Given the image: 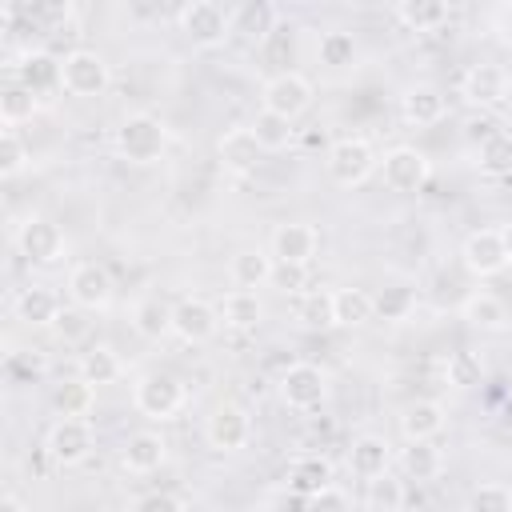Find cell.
Segmentation results:
<instances>
[{"label":"cell","instance_id":"1","mask_svg":"<svg viewBox=\"0 0 512 512\" xmlns=\"http://www.w3.org/2000/svg\"><path fill=\"white\" fill-rule=\"evenodd\" d=\"M168 148V128L160 116L152 112H128L120 124H116V152L128 160V164H156Z\"/></svg>","mask_w":512,"mask_h":512},{"label":"cell","instance_id":"2","mask_svg":"<svg viewBox=\"0 0 512 512\" xmlns=\"http://www.w3.org/2000/svg\"><path fill=\"white\" fill-rule=\"evenodd\" d=\"M312 80L304 76V72H292V68H284V72H276V76H268L264 80V92H260V104H264V112H272V116H280V120H288V124H296L308 108H312Z\"/></svg>","mask_w":512,"mask_h":512},{"label":"cell","instance_id":"3","mask_svg":"<svg viewBox=\"0 0 512 512\" xmlns=\"http://www.w3.org/2000/svg\"><path fill=\"white\" fill-rule=\"evenodd\" d=\"M324 168H328V180L340 184V188H356L364 184L372 172H376V152L364 136H340L328 156H324Z\"/></svg>","mask_w":512,"mask_h":512},{"label":"cell","instance_id":"4","mask_svg":"<svg viewBox=\"0 0 512 512\" xmlns=\"http://www.w3.org/2000/svg\"><path fill=\"white\" fill-rule=\"evenodd\" d=\"M132 404H136V412L148 416V420H172V416L188 404V388H184V380L172 376V372H148V376L136 384Z\"/></svg>","mask_w":512,"mask_h":512},{"label":"cell","instance_id":"5","mask_svg":"<svg viewBox=\"0 0 512 512\" xmlns=\"http://www.w3.org/2000/svg\"><path fill=\"white\" fill-rule=\"evenodd\" d=\"M108 84H112V68H108V60L96 48H72V52H64V92L68 96L92 100V96H104Z\"/></svg>","mask_w":512,"mask_h":512},{"label":"cell","instance_id":"6","mask_svg":"<svg viewBox=\"0 0 512 512\" xmlns=\"http://www.w3.org/2000/svg\"><path fill=\"white\" fill-rule=\"evenodd\" d=\"M176 24H180V32H184L196 48H220V44L232 36V16H228L220 4H212V0H192V4H184V8L176 12Z\"/></svg>","mask_w":512,"mask_h":512},{"label":"cell","instance_id":"7","mask_svg":"<svg viewBox=\"0 0 512 512\" xmlns=\"http://www.w3.org/2000/svg\"><path fill=\"white\" fill-rule=\"evenodd\" d=\"M380 172H384L388 192L412 196V192H420V188L428 184V176H432V160H428L420 148H412V144H396V148L384 152Z\"/></svg>","mask_w":512,"mask_h":512},{"label":"cell","instance_id":"8","mask_svg":"<svg viewBox=\"0 0 512 512\" xmlns=\"http://www.w3.org/2000/svg\"><path fill=\"white\" fill-rule=\"evenodd\" d=\"M280 400L292 408V412H312L328 400V376L320 364H308V360H296L284 368L280 376Z\"/></svg>","mask_w":512,"mask_h":512},{"label":"cell","instance_id":"9","mask_svg":"<svg viewBox=\"0 0 512 512\" xmlns=\"http://www.w3.org/2000/svg\"><path fill=\"white\" fill-rule=\"evenodd\" d=\"M48 456L52 464L60 468H72V464H84L88 452L96 448V432H92V420H76V416H60L48 432Z\"/></svg>","mask_w":512,"mask_h":512},{"label":"cell","instance_id":"10","mask_svg":"<svg viewBox=\"0 0 512 512\" xmlns=\"http://www.w3.org/2000/svg\"><path fill=\"white\" fill-rule=\"evenodd\" d=\"M16 248L28 264H56V260H64L68 240H64L60 224H52L48 216H28L16 228Z\"/></svg>","mask_w":512,"mask_h":512},{"label":"cell","instance_id":"11","mask_svg":"<svg viewBox=\"0 0 512 512\" xmlns=\"http://www.w3.org/2000/svg\"><path fill=\"white\" fill-rule=\"evenodd\" d=\"M220 332V308L204 296H184L172 304V336L184 344H208Z\"/></svg>","mask_w":512,"mask_h":512},{"label":"cell","instance_id":"12","mask_svg":"<svg viewBox=\"0 0 512 512\" xmlns=\"http://www.w3.org/2000/svg\"><path fill=\"white\" fill-rule=\"evenodd\" d=\"M112 292H116V284H112L108 268L96 264V260H84L68 272V296L84 312H104L112 304Z\"/></svg>","mask_w":512,"mask_h":512},{"label":"cell","instance_id":"13","mask_svg":"<svg viewBox=\"0 0 512 512\" xmlns=\"http://www.w3.org/2000/svg\"><path fill=\"white\" fill-rule=\"evenodd\" d=\"M8 76H16V80H20L24 88H32L36 96L60 92V88H64V56H52L48 48H28V52L12 64Z\"/></svg>","mask_w":512,"mask_h":512},{"label":"cell","instance_id":"14","mask_svg":"<svg viewBox=\"0 0 512 512\" xmlns=\"http://www.w3.org/2000/svg\"><path fill=\"white\" fill-rule=\"evenodd\" d=\"M460 260L472 276L488 280V276H500L508 268V252H504V240H500V228H476L464 236V248H460Z\"/></svg>","mask_w":512,"mask_h":512},{"label":"cell","instance_id":"15","mask_svg":"<svg viewBox=\"0 0 512 512\" xmlns=\"http://www.w3.org/2000/svg\"><path fill=\"white\" fill-rule=\"evenodd\" d=\"M460 92H464V100L476 104V108H500V104L512 96V80H508V72H504L500 64L480 60V64H472V68L464 72Z\"/></svg>","mask_w":512,"mask_h":512},{"label":"cell","instance_id":"16","mask_svg":"<svg viewBox=\"0 0 512 512\" xmlns=\"http://www.w3.org/2000/svg\"><path fill=\"white\" fill-rule=\"evenodd\" d=\"M204 436H208V448H216V452H240L252 440V416L240 404H220V408H212Z\"/></svg>","mask_w":512,"mask_h":512},{"label":"cell","instance_id":"17","mask_svg":"<svg viewBox=\"0 0 512 512\" xmlns=\"http://www.w3.org/2000/svg\"><path fill=\"white\" fill-rule=\"evenodd\" d=\"M268 252L280 264H312V256L320 252V232L312 224H304V220L276 224L272 240H268Z\"/></svg>","mask_w":512,"mask_h":512},{"label":"cell","instance_id":"18","mask_svg":"<svg viewBox=\"0 0 512 512\" xmlns=\"http://www.w3.org/2000/svg\"><path fill=\"white\" fill-rule=\"evenodd\" d=\"M216 156H220V164H224L228 172L248 176V172H256V168H260L264 148H260V140L252 136V128H248V124H236V128L220 132V140H216Z\"/></svg>","mask_w":512,"mask_h":512},{"label":"cell","instance_id":"19","mask_svg":"<svg viewBox=\"0 0 512 512\" xmlns=\"http://www.w3.org/2000/svg\"><path fill=\"white\" fill-rule=\"evenodd\" d=\"M400 436L408 440V444H416V440H436L444 428H448V408L440 404V400H412V404H404L400 408Z\"/></svg>","mask_w":512,"mask_h":512},{"label":"cell","instance_id":"20","mask_svg":"<svg viewBox=\"0 0 512 512\" xmlns=\"http://www.w3.org/2000/svg\"><path fill=\"white\" fill-rule=\"evenodd\" d=\"M348 468H352L360 480H380V476H388V468H392V444H388L384 436H376V432L356 436L352 448H348Z\"/></svg>","mask_w":512,"mask_h":512},{"label":"cell","instance_id":"21","mask_svg":"<svg viewBox=\"0 0 512 512\" xmlns=\"http://www.w3.org/2000/svg\"><path fill=\"white\" fill-rule=\"evenodd\" d=\"M444 112H448V100H444V92L432 88V84H412V88L400 96V116H404V124H412V128L440 124Z\"/></svg>","mask_w":512,"mask_h":512},{"label":"cell","instance_id":"22","mask_svg":"<svg viewBox=\"0 0 512 512\" xmlns=\"http://www.w3.org/2000/svg\"><path fill=\"white\" fill-rule=\"evenodd\" d=\"M288 492H296V496H304V500H312L316 492H324V488H332V460L328 456H320V452H308V456H296L292 464H288Z\"/></svg>","mask_w":512,"mask_h":512},{"label":"cell","instance_id":"23","mask_svg":"<svg viewBox=\"0 0 512 512\" xmlns=\"http://www.w3.org/2000/svg\"><path fill=\"white\" fill-rule=\"evenodd\" d=\"M16 316H20L24 324H32V328H52V324H60L64 304H60V296H56L52 288L32 284V288H24V292L16 296Z\"/></svg>","mask_w":512,"mask_h":512},{"label":"cell","instance_id":"24","mask_svg":"<svg viewBox=\"0 0 512 512\" xmlns=\"http://www.w3.org/2000/svg\"><path fill=\"white\" fill-rule=\"evenodd\" d=\"M332 316H336V328H364L376 316V296L356 284L332 288Z\"/></svg>","mask_w":512,"mask_h":512},{"label":"cell","instance_id":"25","mask_svg":"<svg viewBox=\"0 0 512 512\" xmlns=\"http://www.w3.org/2000/svg\"><path fill=\"white\" fill-rule=\"evenodd\" d=\"M272 272H276V260H272V252H260V248H244L228 260V276L244 292H256V288L272 284Z\"/></svg>","mask_w":512,"mask_h":512},{"label":"cell","instance_id":"26","mask_svg":"<svg viewBox=\"0 0 512 512\" xmlns=\"http://www.w3.org/2000/svg\"><path fill=\"white\" fill-rule=\"evenodd\" d=\"M164 456H168V444H164L160 432H132V436L124 440L120 464H124L128 472L144 476V472H156V468L164 464Z\"/></svg>","mask_w":512,"mask_h":512},{"label":"cell","instance_id":"27","mask_svg":"<svg viewBox=\"0 0 512 512\" xmlns=\"http://www.w3.org/2000/svg\"><path fill=\"white\" fill-rule=\"evenodd\" d=\"M460 316H464L472 328H480V332H504V328L512 324L508 304H504L496 292H472V296H464Z\"/></svg>","mask_w":512,"mask_h":512},{"label":"cell","instance_id":"28","mask_svg":"<svg viewBox=\"0 0 512 512\" xmlns=\"http://www.w3.org/2000/svg\"><path fill=\"white\" fill-rule=\"evenodd\" d=\"M76 372H80V380H88L92 388H100V384H116V380L124 376V360H120V352H116L112 344H92V348L80 352Z\"/></svg>","mask_w":512,"mask_h":512},{"label":"cell","instance_id":"29","mask_svg":"<svg viewBox=\"0 0 512 512\" xmlns=\"http://www.w3.org/2000/svg\"><path fill=\"white\" fill-rule=\"evenodd\" d=\"M392 16L408 32H436L452 20V8L444 0H400V4H392Z\"/></svg>","mask_w":512,"mask_h":512},{"label":"cell","instance_id":"30","mask_svg":"<svg viewBox=\"0 0 512 512\" xmlns=\"http://www.w3.org/2000/svg\"><path fill=\"white\" fill-rule=\"evenodd\" d=\"M220 324L232 328V332H252L260 320H264V304L256 292H244V288H232L220 304Z\"/></svg>","mask_w":512,"mask_h":512},{"label":"cell","instance_id":"31","mask_svg":"<svg viewBox=\"0 0 512 512\" xmlns=\"http://www.w3.org/2000/svg\"><path fill=\"white\" fill-rule=\"evenodd\" d=\"M400 472L404 480H416V484H428L444 472V452L432 444V440H416L400 452Z\"/></svg>","mask_w":512,"mask_h":512},{"label":"cell","instance_id":"32","mask_svg":"<svg viewBox=\"0 0 512 512\" xmlns=\"http://www.w3.org/2000/svg\"><path fill=\"white\" fill-rule=\"evenodd\" d=\"M476 168L484 176H512V132L508 128L484 132V140L476 148Z\"/></svg>","mask_w":512,"mask_h":512},{"label":"cell","instance_id":"33","mask_svg":"<svg viewBox=\"0 0 512 512\" xmlns=\"http://www.w3.org/2000/svg\"><path fill=\"white\" fill-rule=\"evenodd\" d=\"M36 112H40V96L32 88H24L16 76H8L4 88H0V120H4V128H16V124L32 120Z\"/></svg>","mask_w":512,"mask_h":512},{"label":"cell","instance_id":"34","mask_svg":"<svg viewBox=\"0 0 512 512\" xmlns=\"http://www.w3.org/2000/svg\"><path fill=\"white\" fill-rule=\"evenodd\" d=\"M132 324H136V332L144 340H160V336L172 332V304L160 300V296H144L136 304V312H132Z\"/></svg>","mask_w":512,"mask_h":512},{"label":"cell","instance_id":"35","mask_svg":"<svg viewBox=\"0 0 512 512\" xmlns=\"http://www.w3.org/2000/svg\"><path fill=\"white\" fill-rule=\"evenodd\" d=\"M52 404H56L60 416L88 420V412H92V404H96V388H92L88 380H80V376H76V380H64V384H56Z\"/></svg>","mask_w":512,"mask_h":512},{"label":"cell","instance_id":"36","mask_svg":"<svg viewBox=\"0 0 512 512\" xmlns=\"http://www.w3.org/2000/svg\"><path fill=\"white\" fill-rule=\"evenodd\" d=\"M356 52H360V44H356V36L344 32V28H328V32L320 36V44H316L320 64H328V68H348V64H356Z\"/></svg>","mask_w":512,"mask_h":512},{"label":"cell","instance_id":"37","mask_svg":"<svg viewBox=\"0 0 512 512\" xmlns=\"http://www.w3.org/2000/svg\"><path fill=\"white\" fill-rule=\"evenodd\" d=\"M416 312V288L412 284H388L380 296H376V316L388 320V324H400Z\"/></svg>","mask_w":512,"mask_h":512},{"label":"cell","instance_id":"38","mask_svg":"<svg viewBox=\"0 0 512 512\" xmlns=\"http://www.w3.org/2000/svg\"><path fill=\"white\" fill-rule=\"evenodd\" d=\"M252 128V136L260 140V148L264 152H280V148H288L292 144V136H296V128L288 124V120H280V116H272V112H256V120L248 124Z\"/></svg>","mask_w":512,"mask_h":512},{"label":"cell","instance_id":"39","mask_svg":"<svg viewBox=\"0 0 512 512\" xmlns=\"http://www.w3.org/2000/svg\"><path fill=\"white\" fill-rule=\"evenodd\" d=\"M444 376H448L452 388H472V384H480V376H484V360H480L472 348H456V352L448 356Z\"/></svg>","mask_w":512,"mask_h":512},{"label":"cell","instance_id":"40","mask_svg":"<svg viewBox=\"0 0 512 512\" xmlns=\"http://www.w3.org/2000/svg\"><path fill=\"white\" fill-rule=\"evenodd\" d=\"M464 512H512V488L500 480H488V484L468 492Z\"/></svg>","mask_w":512,"mask_h":512},{"label":"cell","instance_id":"41","mask_svg":"<svg viewBox=\"0 0 512 512\" xmlns=\"http://www.w3.org/2000/svg\"><path fill=\"white\" fill-rule=\"evenodd\" d=\"M276 24V8L272 4H244L232 20V32H248L252 40H264Z\"/></svg>","mask_w":512,"mask_h":512},{"label":"cell","instance_id":"42","mask_svg":"<svg viewBox=\"0 0 512 512\" xmlns=\"http://www.w3.org/2000/svg\"><path fill=\"white\" fill-rule=\"evenodd\" d=\"M296 316H300L304 328H336V316H332V292H304Z\"/></svg>","mask_w":512,"mask_h":512},{"label":"cell","instance_id":"43","mask_svg":"<svg viewBox=\"0 0 512 512\" xmlns=\"http://www.w3.org/2000/svg\"><path fill=\"white\" fill-rule=\"evenodd\" d=\"M24 168H28V144L20 140L16 128H4V132H0V176L12 180V176L24 172Z\"/></svg>","mask_w":512,"mask_h":512},{"label":"cell","instance_id":"44","mask_svg":"<svg viewBox=\"0 0 512 512\" xmlns=\"http://www.w3.org/2000/svg\"><path fill=\"white\" fill-rule=\"evenodd\" d=\"M400 504H404V480H396V476L368 480V508L372 512H400Z\"/></svg>","mask_w":512,"mask_h":512},{"label":"cell","instance_id":"45","mask_svg":"<svg viewBox=\"0 0 512 512\" xmlns=\"http://www.w3.org/2000/svg\"><path fill=\"white\" fill-rule=\"evenodd\" d=\"M272 288L284 292V296H304V292H308V264H280V260H276Z\"/></svg>","mask_w":512,"mask_h":512},{"label":"cell","instance_id":"46","mask_svg":"<svg viewBox=\"0 0 512 512\" xmlns=\"http://www.w3.org/2000/svg\"><path fill=\"white\" fill-rule=\"evenodd\" d=\"M132 512H188V504L176 492H148V496L136 500Z\"/></svg>","mask_w":512,"mask_h":512},{"label":"cell","instance_id":"47","mask_svg":"<svg viewBox=\"0 0 512 512\" xmlns=\"http://www.w3.org/2000/svg\"><path fill=\"white\" fill-rule=\"evenodd\" d=\"M308 512H348V496L332 484V488H324V492H316L308 500Z\"/></svg>","mask_w":512,"mask_h":512},{"label":"cell","instance_id":"48","mask_svg":"<svg viewBox=\"0 0 512 512\" xmlns=\"http://www.w3.org/2000/svg\"><path fill=\"white\" fill-rule=\"evenodd\" d=\"M36 16L60 24V20H72V4H44V8H36Z\"/></svg>","mask_w":512,"mask_h":512},{"label":"cell","instance_id":"49","mask_svg":"<svg viewBox=\"0 0 512 512\" xmlns=\"http://www.w3.org/2000/svg\"><path fill=\"white\" fill-rule=\"evenodd\" d=\"M8 368H12V372H16V368H20V356H16V352H12V356H8ZM44 368H48V364H44V356H36V360H32V364H28V372H32V376H44Z\"/></svg>","mask_w":512,"mask_h":512},{"label":"cell","instance_id":"50","mask_svg":"<svg viewBox=\"0 0 512 512\" xmlns=\"http://www.w3.org/2000/svg\"><path fill=\"white\" fill-rule=\"evenodd\" d=\"M0 512H24V500H20V496H12V492H8V496H4V500H0Z\"/></svg>","mask_w":512,"mask_h":512},{"label":"cell","instance_id":"51","mask_svg":"<svg viewBox=\"0 0 512 512\" xmlns=\"http://www.w3.org/2000/svg\"><path fill=\"white\" fill-rule=\"evenodd\" d=\"M500 424L512 432V396H508V400H504V408H500Z\"/></svg>","mask_w":512,"mask_h":512},{"label":"cell","instance_id":"52","mask_svg":"<svg viewBox=\"0 0 512 512\" xmlns=\"http://www.w3.org/2000/svg\"><path fill=\"white\" fill-rule=\"evenodd\" d=\"M500 240H504V252H508V264H512V224L500 228Z\"/></svg>","mask_w":512,"mask_h":512}]
</instances>
